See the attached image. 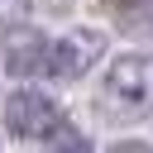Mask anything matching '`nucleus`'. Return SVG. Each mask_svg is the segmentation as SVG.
<instances>
[{"label": "nucleus", "mask_w": 153, "mask_h": 153, "mask_svg": "<svg viewBox=\"0 0 153 153\" xmlns=\"http://www.w3.org/2000/svg\"><path fill=\"white\" fill-rule=\"evenodd\" d=\"M105 100L120 115H148L153 110V53H124L105 72Z\"/></svg>", "instance_id": "nucleus-1"}, {"label": "nucleus", "mask_w": 153, "mask_h": 153, "mask_svg": "<svg viewBox=\"0 0 153 153\" xmlns=\"http://www.w3.org/2000/svg\"><path fill=\"white\" fill-rule=\"evenodd\" d=\"M29 14V0H0V24H19Z\"/></svg>", "instance_id": "nucleus-5"}, {"label": "nucleus", "mask_w": 153, "mask_h": 153, "mask_svg": "<svg viewBox=\"0 0 153 153\" xmlns=\"http://www.w3.org/2000/svg\"><path fill=\"white\" fill-rule=\"evenodd\" d=\"M57 120L62 115H57V100L48 91L24 86V91H10V100H5V124L19 139H43L48 129H57Z\"/></svg>", "instance_id": "nucleus-3"}, {"label": "nucleus", "mask_w": 153, "mask_h": 153, "mask_svg": "<svg viewBox=\"0 0 153 153\" xmlns=\"http://www.w3.org/2000/svg\"><path fill=\"white\" fill-rule=\"evenodd\" d=\"M100 53H105V33H96V29H72V33H62V38H53V43L38 48L33 72H43V76H81Z\"/></svg>", "instance_id": "nucleus-2"}, {"label": "nucleus", "mask_w": 153, "mask_h": 153, "mask_svg": "<svg viewBox=\"0 0 153 153\" xmlns=\"http://www.w3.org/2000/svg\"><path fill=\"white\" fill-rule=\"evenodd\" d=\"M120 153H148V148H120Z\"/></svg>", "instance_id": "nucleus-6"}, {"label": "nucleus", "mask_w": 153, "mask_h": 153, "mask_svg": "<svg viewBox=\"0 0 153 153\" xmlns=\"http://www.w3.org/2000/svg\"><path fill=\"white\" fill-rule=\"evenodd\" d=\"M48 153H91V139L86 134H76V129H62L57 139H53V148Z\"/></svg>", "instance_id": "nucleus-4"}]
</instances>
